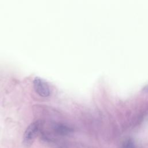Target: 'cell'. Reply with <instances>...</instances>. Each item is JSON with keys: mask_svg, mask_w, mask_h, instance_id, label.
<instances>
[{"mask_svg": "<svg viewBox=\"0 0 148 148\" xmlns=\"http://www.w3.org/2000/svg\"><path fill=\"white\" fill-rule=\"evenodd\" d=\"M143 91H145V92H148V84L144 88Z\"/></svg>", "mask_w": 148, "mask_h": 148, "instance_id": "277c9868", "label": "cell"}, {"mask_svg": "<svg viewBox=\"0 0 148 148\" xmlns=\"http://www.w3.org/2000/svg\"><path fill=\"white\" fill-rule=\"evenodd\" d=\"M122 148H135V146L132 140H127L123 143Z\"/></svg>", "mask_w": 148, "mask_h": 148, "instance_id": "3957f363", "label": "cell"}, {"mask_svg": "<svg viewBox=\"0 0 148 148\" xmlns=\"http://www.w3.org/2000/svg\"><path fill=\"white\" fill-rule=\"evenodd\" d=\"M40 127L39 121L31 123L25 130L23 135V143L27 146H30L38 135Z\"/></svg>", "mask_w": 148, "mask_h": 148, "instance_id": "6da1fadb", "label": "cell"}, {"mask_svg": "<svg viewBox=\"0 0 148 148\" xmlns=\"http://www.w3.org/2000/svg\"><path fill=\"white\" fill-rule=\"evenodd\" d=\"M35 91L41 97H46L50 95V91L48 84L42 79L36 77L33 82Z\"/></svg>", "mask_w": 148, "mask_h": 148, "instance_id": "7a4b0ae2", "label": "cell"}]
</instances>
